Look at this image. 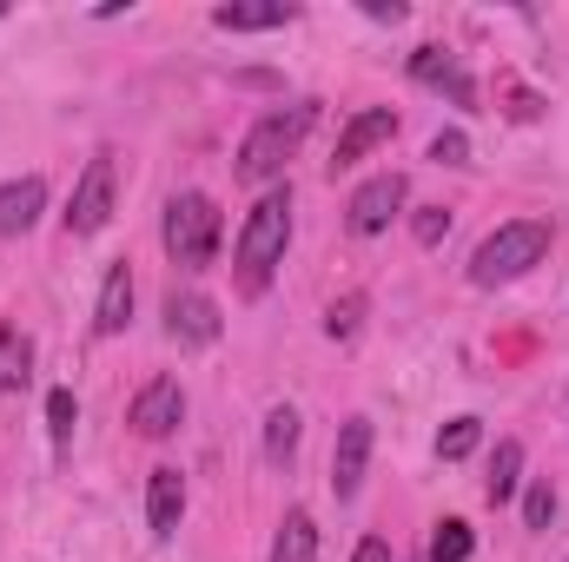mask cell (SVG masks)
<instances>
[{"label": "cell", "instance_id": "cell-14", "mask_svg": "<svg viewBox=\"0 0 569 562\" xmlns=\"http://www.w3.org/2000/svg\"><path fill=\"white\" fill-rule=\"evenodd\" d=\"M127 318H133V272H127V259H120V265H107V279H100L93 331H100V338H120V331H127Z\"/></svg>", "mask_w": 569, "mask_h": 562}, {"label": "cell", "instance_id": "cell-10", "mask_svg": "<svg viewBox=\"0 0 569 562\" xmlns=\"http://www.w3.org/2000/svg\"><path fill=\"white\" fill-rule=\"evenodd\" d=\"M179 418H186V391H179V378H152L140 398H133V411H127V423L140 430V436H172L179 430Z\"/></svg>", "mask_w": 569, "mask_h": 562}, {"label": "cell", "instance_id": "cell-26", "mask_svg": "<svg viewBox=\"0 0 569 562\" xmlns=\"http://www.w3.org/2000/svg\"><path fill=\"white\" fill-rule=\"evenodd\" d=\"M430 159H437V165H470V140L450 127V133H437V140H430Z\"/></svg>", "mask_w": 569, "mask_h": 562}, {"label": "cell", "instance_id": "cell-3", "mask_svg": "<svg viewBox=\"0 0 569 562\" xmlns=\"http://www.w3.org/2000/svg\"><path fill=\"white\" fill-rule=\"evenodd\" d=\"M305 133H311V107H279V113L252 120V127H246V140H239V179H246V185L279 179L284 165L298 159Z\"/></svg>", "mask_w": 569, "mask_h": 562}, {"label": "cell", "instance_id": "cell-18", "mask_svg": "<svg viewBox=\"0 0 569 562\" xmlns=\"http://www.w3.org/2000/svg\"><path fill=\"white\" fill-rule=\"evenodd\" d=\"M272 562H318V523H311V510H284L279 536H272Z\"/></svg>", "mask_w": 569, "mask_h": 562}, {"label": "cell", "instance_id": "cell-6", "mask_svg": "<svg viewBox=\"0 0 569 562\" xmlns=\"http://www.w3.org/2000/svg\"><path fill=\"white\" fill-rule=\"evenodd\" d=\"M405 199H411V179H405V172H378V179H365V185L351 192V205H345L351 239H378V232H391V219L405 212Z\"/></svg>", "mask_w": 569, "mask_h": 562}, {"label": "cell", "instance_id": "cell-17", "mask_svg": "<svg viewBox=\"0 0 569 562\" xmlns=\"http://www.w3.org/2000/svg\"><path fill=\"white\" fill-rule=\"evenodd\" d=\"M523 490V443L517 436H503L497 450H490V476H483V496L490 503H510Z\"/></svg>", "mask_w": 569, "mask_h": 562}, {"label": "cell", "instance_id": "cell-22", "mask_svg": "<svg viewBox=\"0 0 569 562\" xmlns=\"http://www.w3.org/2000/svg\"><path fill=\"white\" fill-rule=\"evenodd\" d=\"M365 311H371V298H365V291H345V298H331V311H325V331H331V338H358Z\"/></svg>", "mask_w": 569, "mask_h": 562}, {"label": "cell", "instance_id": "cell-28", "mask_svg": "<svg viewBox=\"0 0 569 562\" xmlns=\"http://www.w3.org/2000/svg\"><path fill=\"white\" fill-rule=\"evenodd\" d=\"M365 13H371V20H391V27H398V20H405V0H365Z\"/></svg>", "mask_w": 569, "mask_h": 562}, {"label": "cell", "instance_id": "cell-11", "mask_svg": "<svg viewBox=\"0 0 569 562\" xmlns=\"http://www.w3.org/2000/svg\"><path fill=\"white\" fill-rule=\"evenodd\" d=\"M411 80L430 87V93H450V107H477V80H470L463 60L443 53V47H418V53H411Z\"/></svg>", "mask_w": 569, "mask_h": 562}, {"label": "cell", "instance_id": "cell-15", "mask_svg": "<svg viewBox=\"0 0 569 562\" xmlns=\"http://www.w3.org/2000/svg\"><path fill=\"white\" fill-rule=\"evenodd\" d=\"M179 516H186V476L179 470H152V483H146V523H152V536H172Z\"/></svg>", "mask_w": 569, "mask_h": 562}, {"label": "cell", "instance_id": "cell-24", "mask_svg": "<svg viewBox=\"0 0 569 562\" xmlns=\"http://www.w3.org/2000/svg\"><path fill=\"white\" fill-rule=\"evenodd\" d=\"M73 423H80L73 391H53V398H47V430H53V450H67V443H73Z\"/></svg>", "mask_w": 569, "mask_h": 562}, {"label": "cell", "instance_id": "cell-23", "mask_svg": "<svg viewBox=\"0 0 569 562\" xmlns=\"http://www.w3.org/2000/svg\"><path fill=\"white\" fill-rule=\"evenodd\" d=\"M550 523H557V483L530 476V490H523V530H550Z\"/></svg>", "mask_w": 569, "mask_h": 562}, {"label": "cell", "instance_id": "cell-19", "mask_svg": "<svg viewBox=\"0 0 569 562\" xmlns=\"http://www.w3.org/2000/svg\"><path fill=\"white\" fill-rule=\"evenodd\" d=\"M470 550H477V536H470V523H463V516H443V523H430L425 562H470Z\"/></svg>", "mask_w": 569, "mask_h": 562}, {"label": "cell", "instance_id": "cell-12", "mask_svg": "<svg viewBox=\"0 0 569 562\" xmlns=\"http://www.w3.org/2000/svg\"><path fill=\"white\" fill-rule=\"evenodd\" d=\"M40 212H47V179H40V172H20V179H7V185H0V239L33 232V225H40Z\"/></svg>", "mask_w": 569, "mask_h": 562}, {"label": "cell", "instance_id": "cell-27", "mask_svg": "<svg viewBox=\"0 0 569 562\" xmlns=\"http://www.w3.org/2000/svg\"><path fill=\"white\" fill-rule=\"evenodd\" d=\"M351 562H391V543H385V536H365V543L351 550Z\"/></svg>", "mask_w": 569, "mask_h": 562}, {"label": "cell", "instance_id": "cell-20", "mask_svg": "<svg viewBox=\"0 0 569 562\" xmlns=\"http://www.w3.org/2000/svg\"><path fill=\"white\" fill-rule=\"evenodd\" d=\"M298 411H291V404H272V411H266V463H291V450H298Z\"/></svg>", "mask_w": 569, "mask_h": 562}, {"label": "cell", "instance_id": "cell-1", "mask_svg": "<svg viewBox=\"0 0 569 562\" xmlns=\"http://www.w3.org/2000/svg\"><path fill=\"white\" fill-rule=\"evenodd\" d=\"M284 245H291V192L272 185L252 212H246V225H239V245H232V265H239V291L246 298H259L272 272L284 265Z\"/></svg>", "mask_w": 569, "mask_h": 562}, {"label": "cell", "instance_id": "cell-9", "mask_svg": "<svg viewBox=\"0 0 569 562\" xmlns=\"http://www.w3.org/2000/svg\"><path fill=\"white\" fill-rule=\"evenodd\" d=\"M365 470H371V418H345L338 423V450H331V490H338V503H351L365 490Z\"/></svg>", "mask_w": 569, "mask_h": 562}, {"label": "cell", "instance_id": "cell-13", "mask_svg": "<svg viewBox=\"0 0 569 562\" xmlns=\"http://www.w3.org/2000/svg\"><path fill=\"white\" fill-rule=\"evenodd\" d=\"M291 20H298L291 0H226V7H212V27H226V33H272V27H291Z\"/></svg>", "mask_w": 569, "mask_h": 562}, {"label": "cell", "instance_id": "cell-2", "mask_svg": "<svg viewBox=\"0 0 569 562\" xmlns=\"http://www.w3.org/2000/svg\"><path fill=\"white\" fill-rule=\"evenodd\" d=\"M543 259H550V219H510L470 252V284H483V291L490 284H517Z\"/></svg>", "mask_w": 569, "mask_h": 562}, {"label": "cell", "instance_id": "cell-7", "mask_svg": "<svg viewBox=\"0 0 569 562\" xmlns=\"http://www.w3.org/2000/svg\"><path fill=\"white\" fill-rule=\"evenodd\" d=\"M166 338L186 344V351L219 344V304H212L206 291H172V298H166Z\"/></svg>", "mask_w": 569, "mask_h": 562}, {"label": "cell", "instance_id": "cell-21", "mask_svg": "<svg viewBox=\"0 0 569 562\" xmlns=\"http://www.w3.org/2000/svg\"><path fill=\"white\" fill-rule=\"evenodd\" d=\"M477 443H483V418H450L437 430V456H443V463H463Z\"/></svg>", "mask_w": 569, "mask_h": 562}, {"label": "cell", "instance_id": "cell-5", "mask_svg": "<svg viewBox=\"0 0 569 562\" xmlns=\"http://www.w3.org/2000/svg\"><path fill=\"white\" fill-rule=\"evenodd\" d=\"M113 192H120V172H113V152H93L87 159V172H80V185H73V199H67V239H93L107 219H113Z\"/></svg>", "mask_w": 569, "mask_h": 562}, {"label": "cell", "instance_id": "cell-16", "mask_svg": "<svg viewBox=\"0 0 569 562\" xmlns=\"http://www.w3.org/2000/svg\"><path fill=\"white\" fill-rule=\"evenodd\" d=\"M33 378V338L20 324H0V398H20Z\"/></svg>", "mask_w": 569, "mask_h": 562}, {"label": "cell", "instance_id": "cell-8", "mask_svg": "<svg viewBox=\"0 0 569 562\" xmlns=\"http://www.w3.org/2000/svg\"><path fill=\"white\" fill-rule=\"evenodd\" d=\"M398 140V113L391 107H365V113H351V127L338 133V145H331V172H351L358 159H371L378 145Z\"/></svg>", "mask_w": 569, "mask_h": 562}, {"label": "cell", "instance_id": "cell-4", "mask_svg": "<svg viewBox=\"0 0 569 562\" xmlns=\"http://www.w3.org/2000/svg\"><path fill=\"white\" fill-rule=\"evenodd\" d=\"M219 239H226V219H219V205L206 192H172L166 199V252H172V265L206 272L219 259Z\"/></svg>", "mask_w": 569, "mask_h": 562}, {"label": "cell", "instance_id": "cell-25", "mask_svg": "<svg viewBox=\"0 0 569 562\" xmlns=\"http://www.w3.org/2000/svg\"><path fill=\"white\" fill-rule=\"evenodd\" d=\"M443 232H450V212H443V205H425V212L411 219V239H418V245H443Z\"/></svg>", "mask_w": 569, "mask_h": 562}]
</instances>
